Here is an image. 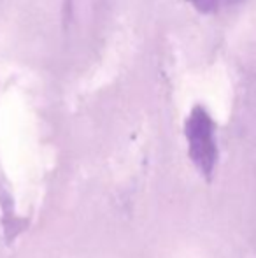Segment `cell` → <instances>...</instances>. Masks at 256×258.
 <instances>
[{
  "label": "cell",
  "mask_w": 256,
  "mask_h": 258,
  "mask_svg": "<svg viewBox=\"0 0 256 258\" xmlns=\"http://www.w3.org/2000/svg\"><path fill=\"white\" fill-rule=\"evenodd\" d=\"M188 153L193 165L202 176L209 177L214 172L218 162V143H216V126L211 114L202 105L192 109L185 126Z\"/></svg>",
  "instance_id": "6da1fadb"
},
{
  "label": "cell",
  "mask_w": 256,
  "mask_h": 258,
  "mask_svg": "<svg viewBox=\"0 0 256 258\" xmlns=\"http://www.w3.org/2000/svg\"><path fill=\"white\" fill-rule=\"evenodd\" d=\"M192 2L200 13H218L225 7L237 6L242 0H192Z\"/></svg>",
  "instance_id": "7a4b0ae2"
}]
</instances>
